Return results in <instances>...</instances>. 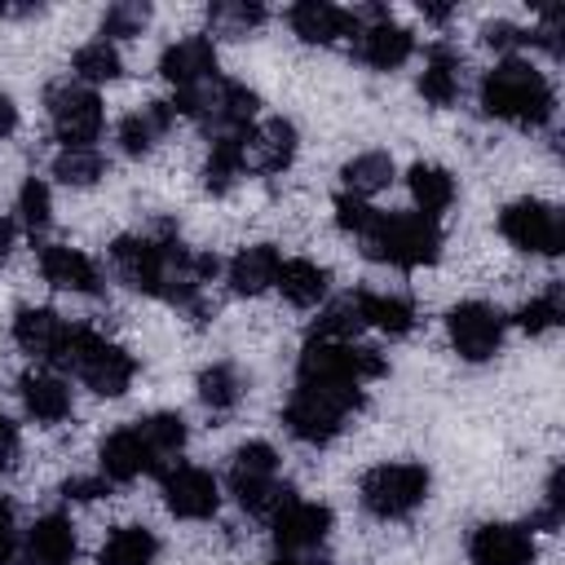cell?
Wrapping results in <instances>:
<instances>
[{"instance_id": "cell-37", "label": "cell", "mask_w": 565, "mask_h": 565, "mask_svg": "<svg viewBox=\"0 0 565 565\" xmlns=\"http://www.w3.org/2000/svg\"><path fill=\"white\" fill-rule=\"evenodd\" d=\"M358 327H362V318H358V305L349 296V300H335L318 313V322L309 327V340H353Z\"/></svg>"}, {"instance_id": "cell-18", "label": "cell", "mask_w": 565, "mask_h": 565, "mask_svg": "<svg viewBox=\"0 0 565 565\" xmlns=\"http://www.w3.org/2000/svg\"><path fill=\"white\" fill-rule=\"evenodd\" d=\"M159 75L168 84H177V93L216 79V49H212V40L207 35H185V40L168 44L163 57H159Z\"/></svg>"}, {"instance_id": "cell-41", "label": "cell", "mask_w": 565, "mask_h": 565, "mask_svg": "<svg viewBox=\"0 0 565 565\" xmlns=\"http://www.w3.org/2000/svg\"><path fill=\"white\" fill-rule=\"evenodd\" d=\"M375 216H380V207H371V203L358 199V194H340V199H335V221H340V230L353 234V238H366V230L375 225Z\"/></svg>"}, {"instance_id": "cell-38", "label": "cell", "mask_w": 565, "mask_h": 565, "mask_svg": "<svg viewBox=\"0 0 565 565\" xmlns=\"http://www.w3.org/2000/svg\"><path fill=\"white\" fill-rule=\"evenodd\" d=\"M260 22H265V4H247V0H221V4H212V26L221 35H247Z\"/></svg>"}, {"instance_id": "cell-45", "label": "cell", "mask_w": 565, "mask_h": 565, "mask_svg": "<svg viewBox=\"0 0 565 565\" xmlns=\"http://www.w3.org/2000/svg\"><path fill=\"white\" fill-rule=\"evenodd\" d=\"M13 543H18V525H13V508L0 503V565L13 561Z\"/></svg>"}, {"instance_id": "cell-16", "label": "cell", "mask_w": 565, "mask_h": 565, "mask_svg": "<svg viewBox=\"0 0 565 565\" xmlns=\"http://www.w3.org/2000/svg\"><path fill=\"white\" fill-rule=\"evenodd\" d=\"M97 463H102V477L106 481H137L146 472H163V463L154 459V450L146 446V437L132 428H115L102 450H97Z\"/></svg>"}, {"instance_id": "cell-32", "label": "cell", "mask_w": 565, "mask_h": 565, "mask_svg": "<svg viewBox=\"0 0 565 565\" xmlns=\"http://www.w3.org/2000/svg\"><path fill=\"white\" fill-rule=\"evenodd\" d=\"M71 71H75L79 84L93 88V84H110V79H119V75H124V57H119V49H115L110 40H93V44L75 49Z\"/></svg>"}, {"instance_id": "cell-4", "label": "cell", "mask_w": 565, "mask_h": 565, "mask_svg": "<svg viewBox=\"0 0 565 565\" xmlns=\"http://www.w3.org/2000/svg\"><path fill=\"white\" fill-rule=\"evenodd\" d=\"M62 366H66L75 380H84L97 397H119V393H128V384H132V375H137L132 353L119 349L115 340L88 331V327H71V344H66Z\"/></svg>"}, {"instance_id": "cell-14", "label": "cell", "mask_w": 565, "mask_h": 565, "mask_svg": "<svg viewBox=\"0 0 565 565\" xmlns=\"http://www.w3.org/2000/svg\"><path fill=\"white\" fill-rule=\"evenodd\" d=\"M71 327H75V322H66L62 313H53V309H35V305H22V309L13 313V340H18L31 358L53 362V366H62V358H66Z\"/></svg>"}, {"instance_id": "cell-44", "label": "cell", "mask_w": 565, "mask_h": 565, "mask_svg": "<svg viewBox=\"0 0 565 565\" xmlns=\"http://www.w3.org/2000/svg\"><path fill=\"white\" fill-rule=\"evenodd\" d=\"M18 450H22L18 428H13V419H4V415H0V472H9V468L18 463Z\"/></svg>"}, {"instance_id": "cell-17", "label": "cell", "mask_w": 565, "mask_h": 565, "mask_svg": "<svg viewBox=\"0 0 565 565\" xmlns=\"http://www.w3.org/2000/svg\"><path fill=\"white\" fill-rule=\"evenodd\" d=\"M287 22L305 44H335V40H353L358 35L353 9H340L331 0H300V4H291Z\"/></svg>"}, {"instance_id": "cell-50", "label": "cell", "mask_w": 565, "mask_h": 565, "mask_svg": "<svg viewBox=\"0 0 565 565\" xmlns=\"http://www.w3.org/2000/svg\"><path fill=\"white\" fill-rule=\"evenodd\" d=\"M265 565H305V561H296V556H274V561H265Z\"/></svg>"}, {"instance_id": "cell-46", "label": "cell", "mask_w": 565, "mask_h": 565, "mask_svg": "<svg viewBox=\"0 0 565 565\" xmlns=\"http://www.w3.org/2000/svg\"><path fill=\"white\" fill-rule=\"evenodd\" d=\"M13 128H18V106H13V102L0 93V137H9Z\"/></svg>"}, {"instance_id": "cell-36", "label": "cell", "mask_w": 565, "mask_h": 565, "mask_svg": "<svg viewBox=\"0 0 565 565\" xmlns=\"http://www.w3.org/2000/svg\"><path fill=\"white\" fill-rule=\"evenodd\" d=\"M561 318H565V305H561V282H552L543 296H534V300H525V305L516 309V327H521V331H530V335L552 331Z\"/></svg>"}, {"instance_id": "cell-31", "label": "cell", "mask_w": 565, "mask_h": 565, "mask_svg": "<svg viewBox=\"0 0 565 565\" xmlns=\"http://www.w3.org/2000/svg\"><path fill=\"white\" fill-rule=\"evenodd\" d=\"M344 194H358V199H371L375 190H384L393 181V159L384 150H366V154H353L344 168Z\"/></svg>"}, {"instance_id": "cell-3", "label": "cell", "mask_w": 565, "mask_h": 565, "mask_svg": "<svg viewBox=\"0 0 565 565\" xmlns=\"http://www.w3.org/2000/svg\"><path fill=\"white\" fill-rule=\"evenodd\" d=\"M362 247L371 260H384L397 269L433 265L441 256V225L419 212H380L375 225L366 230Z\"/></svg>"}, {"instance_id": "cell-30", "label": "cell", "mask_w": 565, "mask_h": 565, "mask_svg": "<svg viewBox=\"0 0 565 565\" xmlns=\"http://www.w3.org/2000/svg\"><path fill=\"white\" fill-rule=\"evenodd\" d=\"M102 565H154L159 561V539L146 525H119L102 543Z\"/></svg>"}, {"instance_id": "cell-39", "label": "cell", "mask_w": 565, "mask_h": 565, "mask_svg": "<svg viewBox=\"0 0 565 565\" xmlns=\"http://www.w3.org/2000/svg\"><path fill=\"white\" fill-rule=\"evenodd\" d=\"M49 212H53V199H49V185L40 177H26L22 190H18V221L26 225V234H40L49 225Z\"/></svg>"}, {"instance_id": "cell-8", "label": "cell", "mask_w": 565, "mask_h": 565, "mask_svg": "<svg viewBox=\"0 0 565 565\" xmlns=\"http://www.w3.org/2000/svg\"><path fill=\"white\" fill-rule=\"evenodd\" d=\"M384 358L375 349H362L353 340H309L300 353V380H340V384H366L384 375Z\"/></svg>"}, {"instance_id": "cell-19", "label": "cell", "mask_w": 565, "mask_h": 565, "mask_svg": "<svg viewBox=\"0 0 565 565\" xmlns=\"http://www.w3.org/2000/svg\"><path fill=\"white\" fill-rule=\"evenodd\" d=\"M40 274L49 287L57 291H79V296H97L102 291V274L97 265L75 252V247H62V243H44L40 247Z\"/></svg>"}, {"instance_id": "cell-29", "label": "cell", "mask_w": 565, "mask_h": 565, "mask_svg": "<svg viewBox=\"0 0 565 565\" xmlns=\"http://www.w3.org/2000/svg\"><path fill=\"white\" fill-rule=\"evenodd\" d=\"M327 269L322 265H313V260H305V256H296V260H282L278 265V291L296 305V309H313L322 296H327Z\"/></svg>"}, {"instance_id": "cell-20", "label": "cell", "mask_w": 565, "mask_h": 565, "mask_svg": "<svg viewBox=\"0 0 565 565\" xmlns=\"http://www.w3.org/2000/svg\"><path fill=\"white\" fill-rule=\"evenodd\" d=\"M296 124L291 119H265L247 132V163L256 172H282L296 159Z\"/></svg>"}, {"instance_id": "cell-27", "label": "cell", "mask_w": 565, "mask_h": 565, "mask_svg": "<svg viewBox=\"0 0 565 565\" xmlns=\"http://www.w3.org/2000/svg\"><path fill=\"white\" fill-rule=\"evenodd\" d=\"M247 168V132L238 137H212L207 141V163H203V185L212 194H225Z\"/></svg>"}, {"instance_id": "cell-43", "label": "cell", "mask_w": 565, "mask_h": 565, "mask_svg": "<svg viewBox=\"0 0 565 565\" xmlns=\"http://www.w3.org/2000/svg\"><path fill=\"white\" fill-rule=\"evenodd\" d=\"M106 490H110L106 477H66V481H62V494H66V499H102Z\"/></svg>"}, {"instance_id": "cell-26", "label": "cell", "mask_w": 565, "mask_h": 565, "mask_svg": "<svg viewBox=\"0 0 565 565\" xmlns=\"http://www.w3.org/2000/svg\"><path fill=\"white\" fill-rule=\"evenodd\" d=\"M362 327H375L384 335H406L415 327V305L406 296H384V291H358L353 296Z\"/></svg>"}, {"instance_id": "cell-48", "label": "cell", "mask_w": 565, "mask_h": 565, "mask_svg": "<svg viewBox=\"0 0 565 565\" xmlns=\"http://www.w3.org/2000/svg\"><path fill=\"white\" fill-rule=\"evenodd\" d=\"M40 13V4H0V18H31Z\"/></svg>"}, {"instance_id": "cell-34", "label": "cell", "mask_w": 565, "mask_h": 565, "mask_svg": "<svg viewBox=\"0 0 565 565\" xmlns=\"http://www.w3.org/2000/svg\"><path fill=\"white\" fill-rule=\"evenodd\" d=\"M53 177H57L62 185H75V190H84V185H97V181L106 177V159H102V150H97V146L62 150V154L53 159Z\"/></svg>"}, {"instance_id": "cell-33", "label": "cell", "mask_w": 565, "mask_h": 565, "mask_svg": "<svg viewBox=\"0 0 565 565\" xmlns=\"http://www.w3.org/2000/svg\"><path fill=\"white\" fill-rule=\"evenodd\" d=\"M137 433L146 437V446L154 450L159 463H168V459L181 455V446H185V419L172 415V411H154V415L137 419Z\"/></svg>"}, {"instance_id": "cell-15", "label": "cell", "mask_w": 565, "mask_h": 565, "mask_svg": "<svg viewBox=\"0 0 565 565\" xmlns=\"http://www.w3.org/2000/svg\"><path fill=\"white\" fill-rule=\"evenodd\" d=\"M468 561L472 565H530L534 561V534H530V525L486 521L468 539Z\"/></svg>"}, {"instance_id": "cell-47", "label": "cell", "mask_w": 565, "mask_h": 565, "mask_svg": "<svg viewBox=\"0 0 565 565\" xmlns=\"http://www.w3.org/2000/svg\"><path fill=\"white\" fill-rule=\"evenodd\" d=\"M13 234H18V230H13V221H4V216H0V260L13 252Z\"/></svg>"}, {"instance_id": "cell-5", "label": "cell", "mask_w": 565, "mask_h": 565, "mask_svg": "<svg viewBox=\"0 0 565 565\" xmlns=\"http://www.w3.org/2000/svg\"><path fill=\"white\" fill-rule=\"evenodd\" d=\"M230 490L234 499L256 512V516H269L282 499H291V490L278 481V455L269 441H247L234 450V463H230Z\"/></svg>"}, {"instance_id": "cell-12", "label": "cell", "mask_w": 565, "mask_h": 565, "mask_svg": "<svg viewBox=\"0 0 565 565\" xmlns=\"http://www.w3.org/2000/svg\"><path fill=\"white\" fill-rule=\"evenodd\" d=\"M269 530H274V543L282 547V556L309 552V547H318V543L331 534V508L291 494V499H282V503L269 512Z\"/></svg>"}, {"instance_id": "cell-10", "label": "cell", "mask_w": 565, "mask_h": 565, "mask_svg": "<svg viewBox=\"0 0 565 565\" xmlns=\"http://www.w3.org/2000/svg\"><path fill=\"white\" fill-rule=\"evenodd\" d=\"M353 18H358V35H353L358 62H366L375 71H397L415 53V35L406 26H397L388 18V9L371 4V9H353Z\"/></svg>"}, {"instance_id": "cell-13", "label": "cell", "mask_w": 565, "mask_h": 565, "mask_svg": "<svg viewBox=\"0 0 565 565\" xmlns=\"http://www.w3.org/2000/svg\"><path fill=\"white\" fill-rule=\"evenodd\" d=\"M163 477V503L172 516L181 521H207L221 503V486L207 468H194V463H172L159 472Z\"/></svg>"}, {"instance_id": "cell-11", "label": "cell", "mask_w": 565, "mask_h": 565, "mask_svg": "<svg viewBox=\"0 0 565 565\" xmlns=\"http://www.w3.org/2000/svg\"><path fill=\"white\" fill-rule=\"evenodd\" d=\"M503 327H508V318H503L494 305H486V300H463V305H455V309L446 313L450 344H455V353H459L463 362H486V358H494L499 344H503Z\"/></svg>"}, {"instance_id": "cell-49", "label": "cell", "mask_w": 565, "mask_h": 565, "mask_svg": "<svg viewBox=\"0 0 565 565\" xmlns=\"http://www.w3.org/2000/svg\"><path fill=\"white\" fill-rule=\"evenodd\" d=\"M419 9H424L428 18H437V22H446V18H450V4H419Z\"/></svg>"}, {"instance_id": "cell-2", "label": "cell", "mask_w": 565, "mask_h": 565, "mask_svg": "<svg viewBox=\"0 0 565 565\" xmlns=\"http://www.w3.org/2000/svg\"><path fill=\"white\" fill-rule=\"evenodd\" d=\"M362 406V384L340 380H296V393L287 397L282 424L305 446H327L344 428V419Z\"/></svg>"}, {"instance_id": "cell-23", "label": "cell", "mask_w": 565, "mask_h": 565, "mask_svg": "<svg viewBox=\"0 0 565 565\" xmlns=\"http://www.w3.org/2000/svg\"><path fill=\"white\" fill-rule=\"evenodd\" d=\"M75 552H79L75 525H71L66 516H57V512L40 516V521L31 525V534H26V561H31V565H71Z\"/></svg>"}, {"instance_id": "cell-42", "label": "cell", "mask_w": 565, "mask_h": 565, "mask_svg": "<svg viewBox=\"0 0 565 565\" xmlns=\"http://www.w3.org/2000/svg\"><path fill=\"white\" fill-rule=\"evenodd\" d=\"M481 40H486L490 49H499V53H512V49L539 44V35H534V31H525V26H516V22H490V26L481 31Z\"/></svg>"}, {"instance_id": "cell-9", "label": "cell", "mask_w": 565, "mask_h": 565, "mask_svg": "<svg viewBox=\"0 0 565 565\" xmlns=\"http://www.w3.org/2000/svg\"><path fill=\"white\" fill-rule=\"evenodd\" d=\"M499 234L521 247V252H534V256H556L565 247V221L552 203H539V199H516L499 212Z\"/></svg>"}, {"instance_id": "cell-6", "label": "cell", "mask_w": 565, "mask_h": 565, "mask_svg": "<svg viewBox=\"0 0 565 565\" xmlns=\"http://www.w3.org/2000/svg\"><path fill=\"white\" fill-rule=\"evenodd\" d=\"M44 106H49V124L62 141V150H79V146H93L102 137V97L79 84V79H62V84H49L44 93Z\"/></svg>"}, {"instance_id": "cell-24", "label": "cell", "mask_w": 565, "mask_h": 565, "mask_svg": "<svg viewBox=\"0 0 565 565\" xmlns=\"http://www.w3.org/2000/svg\"><path fill=\"white\" fill-rule=\"evenodd\" d=\"M172 119H177L172 102H146L141 110H132V115L119 119V150L132 154V159L146 154V150H154V141L172 128Z\"/></svg>"}, {"instance_id": "cell-7", "label": "cell", "mask_w": 565, "mask_h": 565, "mask_svg": "<svg viewBox=\"0 0 565 565\" xmlns=\"http://www.w3.org/2000/svg\"><path fill=\"white\" fill-rule=\"evenodd\" d=\"M358 499L371 516H406L428 499V468L424 463H380L362 477Z\"/></svg>"}, {"instance_id": "cell-25", "label": "cell", "mask_w": 565, "mask_h": 565, "mask_svg": "<svg viewBox=\"0 0 565 565\" xmlns=\"http://www.w3.org/2000/svg\"><path fill=\"white\" fill-rule=\"evenodd\" d=\"M459 53L450 44H433L428 49V62H424V75H419V97L428 106H450L459 97Z\"/></svg>"}, {"instance_id": "cell-28", "label": "cell", "mask_w": 565, "mask_h": 565, "mask_svg": "<svg viewBox=\"0 0 565 565\" xmlns=\"http://www.w3.org/2000/svg\"><path fill=\"white\" fill-rule=\"evenodd\" d=\"M406 185H411V199H415L419 216H433L437 221L455 203V177L441 163H415L406 172Z\"/></svg>"}, {"instance_id": "cell-22", "label": "cell", "mask_w": 565, "mask_h": 565, "mask_svg": "<svg viewBox=\"0 0 565 565\" xmlns=\"http://www.w3.org/2000/svg\"><path fill=\"white\" fill-rule=\"evenodd\" d=\"M278 265H282V256H278V247H269V243H252V247H243L234 260H230V291L234 296H260V291H269L274 282H278Z\"/></svg>"}, {"instance_id": "cell-1", "label": "cell", "mask_w": 565, "mask_h": 565, "mask_svg": "<svg viewBox=\"0 0 565 565\" xmlns=\"http://www.w3.org/2000/svg\"><path fill=\"white\" fill-rule=\"evenodd\" d=\"M481 110L521 128H543L556 110V93L547 75L521 57H503L486 79H481Z\"/></svg>"}, {"instance_id": "cell-21", "label": "cell", "mask_w": 565, "mask_h": 565, "mask_svg": "<svg viewBox=\"0 0 565 565\" xmlns=\"http://www.w3.org/2000/svg\"><path fill=\"white\" fill-rule=\"evenodd\" d=\"M18 393H22V406H26L31 419H40V424L71 419V388L53 371H26L18 380Z\"/></svg>"}, {"instance_id": "cell-35", "label": "cell", "mask_w": 565, "mask_h": 565, "mask_svg": "<svg viewBox=\"0 0 565 565\" xmlns=\"http://www.w3.org/2000/svg\"><path fill=\"white\" fill-rule=\"evenodd\" d=\"M199 397H203V406H212V411H230V406L243 397L238 371H234L230 362H212V366L199 375Z\"/></svg>"}, {"instance_id": "cell-40", "label": "cell", "mask_w": 565, "mask_h": 565, "mask_svg": "<svg viewBox=\"0 0 565 565\" xmlns=\"http://www.w3.org/2000/svg\"><path fill=\"white\" fill-rule=\"evenodd\" d=\"M150 22V9L141 0H119L106 9L102 18V40H124V35H141V26Z\"/></svg>"}]
</instances>
